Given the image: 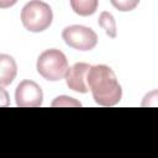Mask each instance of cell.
I'll list each match as a JSON object with an SVG mask.
<instances>
[{
    "instance_id": "cell-1",
    "label": "cell",
    "mask_w": 158,
    "mask_h": 158,
    "mask_svg": "<svg viewBox=\"0 0 158 158\" xmlns=\"http://www.w3.org/2000/svg\"><path fill=\"white\" fill-rule=\"evenodd\" d=\"M86 84L95 102L101 106H114L121 100L122 88L114 70L105 64L90 67L86 75Z\"/></svg>"
},
{
    "instance_id": "cell-2",
    "label": "cell",
    "mask_w": 158,
    "mask_h": 158,
    "mask_svg": "<svg viewBox=\"0 0 158 158\" xmlns=\"http://www.w3.org/2000/svg\"><path fill=\"white\" fill-rule=\"evenodd\" d=\"M53 20L51 6L44 1L33 0L27 2L21 10V22L30 32H42L47 30Z\"/></svg>"
},
{
    "instance_id": "cell-3",
    "label": "cell",
    "mask_w": 158,
    "mask_h": 158,
    "mask_svg": "<svg viewBox=\"0 0 158 158\" xmlns=\"http://www.w3.org/2000/svg\"><path fill=\"white\" fill-rule=\"evenodd\" d=\"M37 72L41 77L49 81H58L65 77L68 70V60L65 54L56 48L42 52L36 63Z\"/></svg>"
},
{
    "instance_id": "cell-4",
    "label": "cell",
    "mask_w": 158,
    "mask_h": 158,
    "mask_svg": "<svg viewBox=\"0 0 158 158\" xmlns=\"http://www.w3.org/2000/svg\"><path fill=\"white\" fill-rule=\"evenodd\" d=\"M62 38L65 44L79 51H91L98 44L96 32L86 26L72 25L62 31Z\"/></svg>"
},
{
    "instance_id": "cell-5",
    "label": "cell",
    "mask_w": 158,
    "mask_h": 158,
    "mask_svg": "<svg viewBox=\"0 0 158 158\" xmlns=\"http://www.w3.org/2000/svg\"><path fill=\"white\" fill-rule=\"evenodd\" d=\"M16 105L19 107H38L42 105L43 93L33 80H22L15 90Z\"/></svg>"
},
{
    "instance_id": "cell-6",
    "label": "cell",
    "mask_w": 158,
    "mask_h": 158,
    "mask_svg": "<svg viewBox=\"0 0 158 158\" xmlns=\"http://www.w3.org/2000/svg\"><path fill=\"white\" fill-rule=\"evenodd\" d=\"M90 64L88 63H75L70 68H68L65 73V83L69 89L77 93L85 94L89 91L86 84V75L90 69Z\"/></svg>"
},
{
    "instance_id": "cell-7",
    "label": "cell",
    "mask_w": 158,
    "mask_h": 158,
    "mask_svg": "<svg viewBox=\"0 0 158 158\" xmlns=\"http://www.w3.org/2000/svg\"><path fill=\"white\" fill-rule=\"evenodd\" d=\"M17 74V64L9 54H0V88L10 85Z\"/></svg>"
},
{
    "instance_id": "cell-8",
    "label": "cell",
    "mask_w": 158,
    "mask_h": 158,
    "mask_svg": "<svg viewBox=\"0 0 158 158\" xmlns=\"http://www.w3.org/2000/svg\"><path fill=\"white\" fill-rule=\"evenodd\" d=\"M70 6L73 11L79 16H89L96 11L98 1L96 0H72Z\"/></svg>"
},
{
    "instance_id": "cell-9",
    "label": "cell",
    "mask_w": 158,
    "mask_h": 158,
    "mask_svg": "<svg viewBox=\"0 0 158 158\" xmlns=\"http://www.w3.org/2000/svg\"><path fill=\"white\" fill-rule=\"evenodd\" d=\"M98 23L99 26L105 31V33L111 37V38H115L116 35H117V31H116V22H115V19L114 16L107 12V11H102L99 16V20H98Z\"/></svg>"
},
{
    "instance_id": "cell-10",
    "label": "cell",
    "mask_w": 158,
    "mask_h": 158,
    "mask_svg": "<svg viewBox=\"0 0 158 158\" xmlns=\"http://www.w3.org/2000/svg\"><path fill=\"white\" fill-rule=\"evenodd\" d=\"M52 106H81V104L70 96H58L52 102Z\"/></svg>"
},
{
    "instance_id": "cell-11",
    "label": "cell",
    "mask_w": 158,
    "mask_h": 158,
    "mask_svg": "<svg viewBox=\"0 0 158 158\" xmlns=\"http://www.w3.org/2000/svg\"><path fill=\"white\" fill-rule=\"evenodd\" d=\"M111 4L120 11H131L138 5V1H111Z\"/></svg>"
},
{
    "instance_id": "cell-12",
    "label": "cell",
    "mask_w": 158,
    "mask_h": 158,
    "mask_svg": "<svg viewBox=\"0 0 158 158\" xmlns=\"http://www.w3.org/2000/svg\"><path fill=\"white\" fill-rule=\"evenodd\" d=\"M10 105V98L5 89L0 88V107H7Z\"/></svg>"
}]
</instances>
